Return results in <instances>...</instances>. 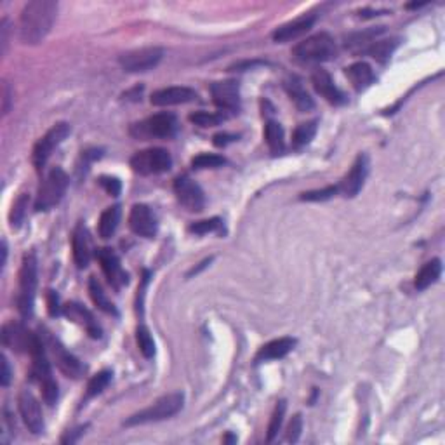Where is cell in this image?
Returning <instances> with one entry per match:
<instances>
[{
	"label": "cell",
	"instance_id": "6da1fadb",
	"mask_svg": "<svg viewBox=\"0 0 445 445\" xmlns=\"http://www.w3.org/2000/svg\"><path fill=\"white\" fill-rule=\"evenodd\" d=\"M58 16V2L32 0L23 8L19 16V40L26 46H37L53 30Z\"/></svg>",
	"mask_w": 445,
	"mask_h": 445
},
{
	"label": "cell",
	"instance_id": "7a4b0ae2",
	"mask_svg": "<svg viewBox=\"0 0 445 445\" xmlns=\"http://www.w3.org/2000/svg\"><path fill=\"white\" fill-rule=\"evenodd\" d=\"M32 378L33 381L39 383L40 390H42V396L46 400L47 405H54L60 395L58 390L56 379L53 378V371H51L49 358H47V348L44 344L42 338H37V343L32 350Z\"/></svg>",
	"mask_w": 445,
	"mask_h": 445
},
{
	"label": "cell",
	"instance_id": "3957f363",
	"mask_svg": "<svg viewBox=\"0 0 445 445\" xmlns=\"http://www.w3.org/2000/svg\"><path fill=\"white\" fill-rule=\"evenodd\" d=\"M183 393H169V395H164L162 399H159L150 407H146V409L139 410V412L128 417L124 424L125 426H138V424L157 423V421L169 419V417L176 416V414L183 409Z\"/></svg>",
	"mask_w": 445,
	"mask_h": 445
},
{
	"label": "cell",
	"instance_id": "277c9868",
	"mask_svg": "<svg viewBox=\"0 0 445 445\" xmlns=\"http://www.w3.org/2000/svg\"><path fill=\"white\" fill-rule=\"evenodd\" d=\"M336 51L334 39L329 33L322 32L297 44L293 51V56L301 63H324L336 58Z\"/></svg>",
	"mask_w": 445,
	"mask_h": 445
},
{
	"label": "cell",
	"instance_id": "5b68a950",
	"mask_svg": "<svg viewBox=\"0 0 445 445\" xmlns=\"http://www.w3.org/2000/svg\"><path fill=\"white\" fill-rule=\"evenodd\" d=\"M37 290V258L33 252L23 258L21 270H19V294L18 310L23 318H30L33 313Z\"/></svg>",
	"mask_w": 445,
	"mask_h": 445
},
{
	"label": "cell",
	"instance_id": "8992f818",
	"mask_svg": "<svg viewBox=\"0 0 445 445\" xmlns=\"http://www.w3.org/2000/svg\"><path fill=\"white\" fill-rule=\"evenodd\" d=\"M68 188V174L61 167H54L39 188L35 198V211H49L58 205Z\"/></svg>",
	"mask_w": 445,
	"mask_h": 445
},
{
	"label": "cell",
	"instance_id": "52a82bcc",
	"mask_svg": "<svg viewBox=\"0 0 445 445\" xmlns=\"http://www.w3.org/2000/svg\"><path fill=\"white\" fill-rule=\"evenodd\" d=\"M40 338H42V341H44V344H46L47 351H49V354L53 355L56 367L60 369V371L63 372V374L67 376V378H71V379L82 378V374H84L85 367L80 364V360H78V358L75 357V355H71L70 351H68L67 348H64L63 344H61L60 341L56 340V338L51 336V332L42 331Z\"/></svg>",
	"mask_w": 445,
	"mask_h": 445
},
{
	"label": "cell",
	"instance_id": "ba28073f",
	"mask_svg": "<svg viewBox=\"0 0 445 445\" xmlns=\"http://www.w3.org/2000/svg\"><path fill=\"white\" fill-rule=\"evenodd\" d=\"M177 131V119L173 114H159L146 121L134 124L131 128V134L138 139L148 138H173Z\"/></svg>",
	"mask_w": 445,
	"mask_h": 445
},
{
	"label": "cell",
	"instance_id": "9c48e42d",
	"mask_svg": "<svg viewBox=\"0 0 445 445\" xmlns=\"http://www.w3.org/2000/svg\"><path fill=\"white\" fill-rule=\"evenodd\" d=\"M173 166L171 153L164 148H148L138 152L131 159V167L134 173L141 176H152V174L167 173Z\"/></svg>",
	"mask_w": 445,
	"mask_h": 445
},
{
	"label": "cell",
	"instance_id": "30bf717a",
	"mask_svg": "<svg viewBox=\"0 0 445 445\" xmlns=\"http://www.w3.org/2000/svg\"><path fill=\"white\" fill-rule=\"evenodd\" d=\"M70 131L71 129L67 122H58L37 141L35 148H33V166L37 167V171H42L46 167L49 157L68 138Z\"/></svg>",
	"mask_w": 445,
	"mask_h": 445
},
{
	"label": "cell",
	"instance_id": "8fae6325",
	"mask_svg": "<svg viewBox=\"0 0 445 445\" xmlns=\"http://www.w3.org/2000/svg\"><path fill=\"white\" fill-rule=\"evenodd\" d=\"M164 49L160 47H141V49L129 51L119 58V63L129 73H141L153 70L162 61Z\"/></svg>",
	"mask_w": 445,
	"mask_h": 445
},
{
	"label": "cell",
	"instance_id": "7c38bea8",
	"mask_svg": "<svg viewBox=\"0 0 445 445\" xmlns=\"http://www.w3.org/2000/svg\"><path fill=\"white\" fill-rule=\"evenodd\" d=\"M37 338L39 336L30 332L21 322H9L2 327V343L16 354H32Z\"/></svg>",
	"mask_w": 445,
	"mask_h": 445
},
{
	"label": "cell",
	"instance_id": "4fadbf2b",
	"mask_svg": "<svg viewBox=\"0 0 445 445\" xmlns=\"http://www.w3.org/2000/svg\"><path fill=\"white\" fill-rule=\"evenodd\" d=\"M18 409H19V414H21L23 421H25L26 428L35 435L42 433L44 428H46V424H44L42 409H40L39 400L35 399V395H33L32 392H28V390L19 392Z\"/></svg>",
	"mask_w": 445,
	"mask_h": 445
},
{
	"label": "cell",
	"instance_id": "5bb4252c",
	"mask_svg": "<svg viewBox=\"0 0 445 445\" xmlns=\"http://www.w3.org/2000/svg\"><path fill=\"white\" fill-rule=\"evenodd\" d=\"M174 193L183 207L191 212H200L205 205V197L202 188L188 176H180L174 181Z\"/></svg>",
	"mask_w": 445,
	"mask_h": 445
},
{
	"label": "cell",
	"instance_id": "9a60e30c",
	"mask_svg": "<svg viewBox=\"0 0 445 445\" xmlns=\"http://www.w3.org/2000/svg\"><path fill=\"white\" fill-rule=\"evenodd\" d=\"M212 101L225 112H237L241 108V87L235 80L214 82L211 85Z\"/></svg>",
	"mask_w": 445,
	"mask_h": 445
},
{
	"label": "cell",
	"instance_id": "2e32d148",
	"mask_svg": "<svg viewBox=\"0 0 445 445\" xmlns=\"http://www.w3.org/2000/svg\"><path fill=\"white\" fill-rule=\"evenodd\" d=\"M367 174L369 160L367 157L360 153V155L357 157V160H355L354 166H351L350 173H348L347 176L343 177V181L338 184V190H340L344 197H355V195H358V191L362 190V186H364L365 180H367Z\"/></svg>",
	"mask_w": 445,
	"mask_h": 445
},
{
	"label": "cell",
	"instance_id": "e0dca14e",
	"mask_svg": "<svg viewBox=\"0 0 445 445\" xmlns=\"http://www.w3.org/2000/svg\"><path fill=\"white\" fill-rule=\"evenodd\" d=\"M129 227L136 235L153 238L157 235V218L152 209L145 204H136L129 214Z\"/></svg>",
	"mask_w": 445,
	"mask_h": 445
},
{
	"label": "cell",
	"instance_id": "ac0fdd59",
	"mask_svg": "<svg viewBox=\"0 0 445 445\" xmlns=\"http://www.w3.org/2000/svg\"><path fill=\"white\" fill-rule=\"evenodd\" d=\"M96 256H98L99 263H101V268L103 272H105L106 279H108L110 286L119 290L122 286L128 283V273L122 270L121 259H119V256L115 254L112 249H99V251L96 252Z\"/></svg>",
	"mask_w": 445,
	"mask_h": 445
},
{
	"label": "cell",
	"instance_id": "d6986e66",
	"mask_svg": "<svg viewBox=\"0 0 445 445\" xmlns=\"http://www.w3.org/2000/svg\"><path fill=\"white\" fill-rule=\"evenodd\" d=\"M311 84H313L315 91H317L325 101L331 103V105L340 106L347 103V96H344V92L341 91V89H338V85L332 82L331 75H329L325 70H322V68L311 75Z\"/></svg>",
	"mask_w": 445,
	"mask_h": 445
},
{
	"label": "cell",
	"instance_id": "ffe728a7",
	"mask_svg": "<svg viewBox=\"0 0 445 445\" xmlns=\"http://www.w3.org/2000/svg\"><path fill=\"white\" fill-rule=\"evenodd\" d=\"M197 99V92L190 87H166L152 94L150 101L155 106H174L191 103Z\"/></svg>",
	"mask_w": 445,
	"mask_h": 445
},
{
	"label": "cell",
	"instance_id": "44dd1931",
	"mask_svg": "<svg viewBox=\"0 0 445 445\" xmlns=\"http://www.w3.org/2000/svg\"><path fill=\"white\" fill-rule=\"evenodd\" d=\"M315 23V16L304 15L299 16V18L293 19V21L286 23V25L279 26V28L273 32V40L275 42H290V40L299 39L301 35H304L306 32H310V28Z\"/></svg>",
	"mask_w": 445,
	"mask_h": 445
},
{
	"label": "cell",
	"instance_id": "7402d4cb",
	"mask_svg": "<svg viewBox=\"0 0 445 445\" xmlns=\"http://www.w3.org/2000/svg\"><path fill=\"white\" fill-rule=\"evenodd\" d=\"M71 247H73V259L75 265L78 268H87L89 261H91V238H89V232L84 225H77L71 237Z\"/></svg>",
	"mask_w": 445,
	"mask_h": 445
},
{
	"label": "cell",
	"instance_id": "603a6c76",
	"mask_svg": "<svg viewBox=\"0 0 445 445\" xmlns=\"http://www.w3.org/2000/svg\"><path fill=\"white\" fill-rule=\"evenodd\" d=\"M64 315H67L71 322L80 324L82 327H85V331H87L92 338H101V329H99L98 324L94 322V317L91 315V311L82 306V304L68 303L67 306H64Z\"/></svg>",
	"mask_w": 445,
	"mask_h": 445
},
{
	"label": "cell",
	"instance_id": "cb8c5ba5",
	"mask_svg": "<svg viewBox=\"0 0 445 445\" xmlns=\"http://www.w3.org/2000/svg\"><path fill=\"white\" fill-rule=\"evenodd\" d=\"M296 347V340L293 338H280V340H273L266 343L261 350L256 355V362H268L277 360V358H283L287 354L294 350Z\"/></svg>",
	"mask_w": 445,
	"mask_h": 445
},
{
	"label": "cell",
	"instance_id": "d4e9b609",
	"mask_svg": "<svg viewBox=\"0 0 445 445\" xmlns=\"http://www.w3.org/2000/svg\"><path fill=\"white\" fill-rule=\"evenodd\" d=\"M347 77L350 78L351 85L355 87V91H365L369 85L374 82V71L364 61H358V63H354L351 67L347 68Z\"/></svg>",
	"mask_w": 445,
	"mask_h": 445
},
{
	"label": "cell",
	"instance_id": "484cf974",
	"mask_svg": "<svg viewBox=\"0 0 445 445\" xmlns=\"http://www.w3.org/2000/svg\"><path fill=\"white\" fill-rule=\"evenodd\" d=\"M286 91L287 94L290 96V99L294 101V105H296V108L299 110V112H310L311 108L315 106L313 99L310 98V94L306 92V89L303 87V82L299 80L297 77H293L289 78V80H286Z\"/></svg>",
	"mask_w": 445,
	"mask_h": 445
},
{
	"label": "cell",
	"instance_id": "4316f807",
	"mask_svg": "<svg viewBox=\"0 0 445 445\" xmlns=\"http://www.w3.org/2000/svg\"><path fill=\"white\" fill-rule=\"evenodd\" d=\"M442 273V261L440 259H431L428 261L423 268L417 272L416 279H414V286H416L417 290H424L430 286H433L438 279H440Z\"/></svg>",
	"mask_w": 445,
	"mask_h": 445
},
{
	"label": "cell",
	"instance_id": "83f0119b",
	"mask_svg": "<svg viewBox=\"0 0 445 445\" xmlns=\"http://www.w3.org/2000/svg\"><path fill=\"white\" fill-rule=\"evenodd\" d=\"M119 222H121V205H112V207L105 209L99 218L98 232L101 238H110L117 230Z\"/></svg>",
	"mask_w": 445,
	"mask_h": 445
},
{
	"label": "cell",
	"instance_id": "f1b7e54d",
	"mask_svg": "<svg viewBox=\"0 0 445 445\" xmlns=\"http://www.w3.org/2000/svg\"><path fill=\"white\" fill-rule=\"evenodd\" d=\"M399 46H400V39L379 40V42H374L372 46H369L365 53H367L371 58H374L376 61H379V63H386V61L393 56V53H395Z\"/></svg>",
	"mask_w": 445,
	"mask_h": 445
},
{
	"label": "cell",
	"instance_id": "f546056e",
	"mask_svg": "<svg viewBox=\"0 0 445 445\" xmlns=\"http://www.w3.org/2000/svg\"><path fill=\"white\" fill-rule=\"evenodd\" d=\"M265 139L273 155H279V153L283 152L286 141H283V129L279 122L268 121V124L265 128Z\"/></svg>",
	"mask_w": 445,
	"mask_h": 445
},
{
	"label": "cell",
	"instance_id": "4dcf8cb0",
	"mask_svg": "<svg viewBox=\"0 0 445 445\" xmlns=\"http://www.w3.org/2000/svg\"><path fill=\"white\" fill-rule=\"evenodd\" d=\"M89 294H91V299L94 301V304L99 310H103L108 315H117V308H115L114 303L106 297L101 283H99L98 279H94V277H91V280H89Z\"/></svg>",
	"mask_w": 445,
	"mask_h": 445
},
{
	"label": "cell",
	"instance_id": "1f68e13d",
	"mask_svg": "<svg viewBox=\"0 0 445 445\" xmlns=\"http://www.w3.org/2000/svg\"><path fill=\"white\" fill-rule=\"evenodd\" d=\"M317 134V121L304 122V124L297 125L296 131L293 132V145L294 148H303L306 146L311 139Z\"/></svg>",
	"mask_w": 445,
	"mask_h": 445
},
{
	"label": "cell",
	"instance_id": "d6a6232c",
	"mask_svg": "<svg viewBox=\"0 0 445 445\" xmlns=\"http://www.w3.org/2000/svg\"><path fill=\"white\" fill-rule=\"evenodd\" d=\"M136 341H138L139 351L143 354V357L153 358V355H155V343H153L152 334H150V331L145 325L138 327V331H136Z\"/></svg>",
	"mask_w": 445,
	"mask_h": 445
},
{
	"label": "cell",
	"instance_id": "836d02e7",
	"mask_svg": "<svg viewBox=\"0 0 445 445\" xmlns=\"http://www.w3.org/2000/svg\"><path fill=\"white\" fill-rule=\"evenodd\" d=\"M28 202H30V197L26 193H23L19 195L18 200L12 204L11 214H9V221H11L12 228L21 227L23 219H25L26 216V209H28Z\"/></svg>",
	"mask_w": 445,
	"mask_h": 445
},
{
	"label": "cell",
	"instance_id": "e575fe53",
	"mask_svg": "<svg viewBox=\"0 0 445 445\" xmlns=\"http://www.w3.org/2000/svg\"><path fill=\"white\" fill-rule=\"evenodd\" d=\"M225 164H227V160L221 155H216V153H200L191 160L193 169H216V167H221Z\"/></svg>",
	"mask_w": 445,
	"mask_h": 445
},
{
	"label": "cell",
	"instance_id": "d590c367",
	"mask_svg": "<svg viewBox=\"0 0 445 445\" xmlns=\"http://www.w3.org/2000/svg\"><path fill=\"white\" fill-rule=\"evenodd\" d=\"M188 119L198 128H214V125H219L225 121V115L212 114V112H195Z\"/></svg>",
	"mask_w": 445,
	"mask_h": 445
},
{
	"label": "cell",
	"instance_id": "8d00e7d4",
	"mask_svg": "<svg viewBox=\"0 0 445 445\" xmlns=\"http://www.w3.org/2000/svg\"><path fill=\"white\" fill-rule=\"evenodd\" d=\"M110 381H112V372L110 371H101L96 376H92L87 385V399L99 395L110 385Z\"/></svg>",
	"mask_w": 445,
	"mask_h": 445
},
{
	"label": "cell",
	"instance_id": "74e56055",
	"mask_svg": "<svg viewBox=\"0 0 445 445\" xmlns=\"http://www.w3.org/2000/svg\"><path fill=\"white\" fill-rule=\"evenodd\" d=\"M286 402L283 400H280L279 403H277L275 410H273L272 414V419H270V426H268V437H266V440L268 442H273V438L277 437V433L280 431V426H282L283 423V416H286Z\"/></svg>",
	"mask_w": 445,
	"mask_h": 445
},
{
	"label": "cell",
	"instance_id": "f35d334b",
	"mask_svg": "<svg viewBox=\"0 0 445 445\" xmlns=\"http://www.w3.org/2000/svg\"><path fill=\"white\" fill-rule=\"evenodd\" d=\"M222 221L219 218H211V219H204V221H197L193 222L190 227V232L195 235H207V234H214V232L221 230Z\"/></svg>",
	"mask_w": 445,
	"mask_h": 445
},
{
	"label": "cell",
	"instance_id": "ab89813d",
	"mask_svg": "<svg viewBox=\"0 0 445 445\" xmlns=\"http://www.w3.org/2000/svg\"><path fill=\"white\" fill-rule=\"evenodd\" d=\"M336 193H340L338 186H327L324 190H315V191H306V193L301 195V200L306 202H324L332 198Z\"/></svg>",
	"mask_w": 445,
	"mask_h": 445
},
{
	"label": "cell",
	"instance_id": "60d3db41",
	"mask_svg": "<svg viewBox=\"0 0 445 445\" xmlns=\"http://www.w3.org/2000/svg\"><path fill=\"white\" fill-rule=\"evenodd\" d=\"M385 32V26H378V28H371V30H365L364 33H355V35H351L350 39L347 40V46H362V44L369 42L371 39H374V37H378L379 33Z\"/></svg>",
	"mask_w": 445,
	"mask_h": 445
},
{
	"label": "cell",
	"instance_id": "b9f144b4",
	"mask_svg": "<svg viewBox=\"0 0 445 445\" xmlns=\"http://www.w3.org/2000/svg\"><path fill=\"white\" fill-rule=\"evenodd\" d=\"M301 431H303V417H301V414H296V416L290 419L289 426H287L286 440L294 444V442H297V438H299Z\"/></svg>",
	"mask_w": 445,
	"mask_h": 445
},
{
	"label": "cell",
	"instance_id": "7bdbcfd3",
	"mask_svg": "<svg viewBox=\"0 0 445 445\" xmlns=\"http://www.w3.org/2000/svg\"><path fill=\"white\" fill-rule=\"evenodd\" d=\"M99 184H101V186L106 190V193H110L112 197H117V195H121L122 184H121V181L117 180V177L101 176V177H99Z\"/></svg>",
	"mask_w": 445,
	"mask_h": 445
},
{
	"label": "cell",
	"instance_id": "ee69618b",
	"mask_svg": "<svg viewBox=\"0 0 445 445\" xmlns=\"http://www.w3.org/2000/svg\"><path fill=\"white\" fill-rule=\"evenodd\" d=\"M8 33H9V21L8 18L2 19V23H0V51H2V54H6V51H8Z\"/></svg>",
	"mask_w": 445,
	"mask_h": 445
},
{
	"label": "cell",
	"instance_id": "f6af8a7d",
	"mask_svg": "<svg viewBox=\"0 0 445 445\" xmlns=\"http://www.w3.org/2000/svg\"><path fill=\"white\" fill-rule=\"evenodd\" d=\"M212 139H214V145L221 148V146H227L230 145V143H234L235 139H237V136L227 134V132H219V134H216Z\"/></svg>",
	"mask_w": 445,
	"mask_h": 445
},
{
	"label": "cell",
	"instance_id": "bcb514c9",
	"mask_svg": "<svg viewBox=\"0 0 445 445\" xmlns=\"http://www.w3.org/2000/svg\"><path fill=\"white\" fill-rule=\"evenodd\" d=\"M9 108H11V87H9L8 82H4V87H2V112H4V115L8 114Z\"/></svg>",
	"mask_w": 445,
	"mask_h": 445
},
{
	"label": "cell",
	"instance_id": "7dc6e473",
	"mask_svg": "<svg viewBox=\"0 0 445 445\" xmlns=\"http://www.w3.org/2000/svg\"><path fill=\"white\" fill-rule=\"evenodd\" d=\"M2 386H8L11 381V367H9V360L2 355V376H0Z\"/></svg>",
	"mask_w": 445,
	"mask_h": 445
},
{
	"label": "cell",
	"instance_id": "c3c4849f",
	"mask_svg": "<svg viewBox=\"0 0 445 445\" xmlns=\"http://www.w3.org/2000/svg\"><path fill=\"white\" fill-rule=\"evenodd\" d=\"M47 304H49V313L56 317L60 313V308H58V296L54 290H49V294H47Z\"/></svg>",
	"mask_w": 445,
	"mask_h": 445
},
{
	"label": "cell",
	"instance_id": "681fc988",
	"mask_svg": "<svg viewBox=\"0 0 445 445\" xmlns=\"http://www.w3.org/2000/svg\"><path fill=\"white\" fill-rule=\"evenodd\" d=\"M84 430H85V426H80V428H77V430H73L71 433H68L67 437L61 438V444H73V442L77 440L82 433H84Z\"/></svg>",
	"mask_w": 445,
	"mask_h": 445
},
{
	"label": "cell",
	"instance_id": "f907efd6",
	"mask_svg": "<svg viewBox=\"0 0 445 445\" xmlns=\"http://www.w3.org/2000/svg\"><path fill=\"white\" fill-rule=\"evenodd\" d=\"M258 64H265V61H244V63H238V64H235V67H232L230 70L242 71V70H249V68L258 67Z\"/></svg>",
	"mask_w": 445,
	"mask_h": 445
},
{
	"label": "cell",
	"instance_id": "816d5d0a",
	"mask_svg": "<svg viewBox=\"0 0 445 445\" xmlns=\"http://www.w3.org/2000/svg\"><path fill=\"white\" fill-rule=\"evenodd\" d=\"M225 440H227V442H235V440H237V438H234V437H230V435H228V437L225 438Z\"/></svg>",
	"mask_w": 445,
	"mask_h": 445
}]
</instances>
